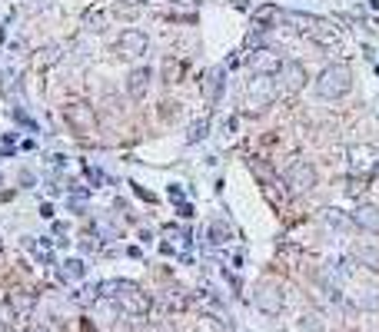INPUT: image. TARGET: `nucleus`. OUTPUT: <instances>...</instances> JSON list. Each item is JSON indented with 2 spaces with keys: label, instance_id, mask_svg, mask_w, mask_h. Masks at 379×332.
I'll return each mask as SVG.
<instances>
[{
  "label": "nucleus",
  "instance_id": "25",
  "mask_svg": "<svg viewBox=\"0 0 379 332\" xmlns=\"http://www.w3.org/2000/svg\"><path fill=\"white\" fill-rule=\"evenodd\" d=\"M13 326V306L11 303H0V332H7Z\"/></svg>",
  "mask_w": 379,
  "mask_h": 332
},
{
  "label": "nucleus",
  "instance_id": "1",
  "mask_svg": "<svg viewBox=\"0 0 379 332\" xmlns=\"http://www.w3.org/2000/svg\"><path fill=\"white\" fill-rule=\"evenodd\" d=\"M97 293L103 299H117V306H124V312H130V316H147L150 312V296L130 279H107L97 286Z\"/></svg>",
  "mask_w": 379,
  "mask_h": 332
},
{
  "label": "nucleus",
  "instance_id": "4",
  "mask_svg": "<svg viewBox=\"0 0 379 332\" xmlns=\"http://www.w3.org/2000/svg\"><path fill=\"white\" fill-rule=\"evenodd\" d=\"M63 116H67L70 130L80 133V137H93V133H97V113H93V106H90V103H84V100L67 103Z\"/></svg>",
  "mask_w": 379,
  "mask_h": 332
},
{
  "label": "nucleus",
  "instance_id": "7",
  "mask_svg": "<svg viewBox=\"0 0 379 332\" xmlns=\"http://www.w3.org/2000/svg\"><path fill=\"white\" fill-rule=\"evenodd\" d=\"M350 170H353V177L369 179L379 170L376 150L373 146H350Z\"/></svg>",
  "mask_w": 379,
  "mask_h": 332
},
{
  "label": "nucleus",
  "instance_id": "19",
  "mask_svg": "<svg viewBox=\"0 0 379 332\" xmlns=\"http://www.w3.org/2000/svg\"><path fill=\"white\" fill-rule=\"evenodd\" d=\"M277 17H283V13H279L277 7H270V4H266V7H260V11H256V17H253V24H256V27H266L270 20H277Z\"/></svg>",
  "mask_w": 379,
  "mask_h": 332
},
{
  "label": "nucleus",
  "instance_id": "26",
  "mask_svg": "<svg viewBox=\"0 0 379 332\" xmlns=\"http://www.w3.org/2000/svg\"><path fill=\"white\" fill-rule=\"evenodd\" d=\"M180 70H183V67H180L177 60H166V64H164V83H177Z\"/></svg>",
  "mask_w": 379,
  "mask_h": 332
},
{
  "label": "nucleus",
  "instance_id": "29",
  "mask_svg": "<svg viewBox=\"0 0 379 332\" xmlns=\"http://www.w3.org/2000/svg\"><path fill=\"white\" fill-rule=\"evenodd\" d=\"M51 0H34V11H40V7H47Z\"/></svg>",
  "mask_w": 379,
  "mask_h": 332
},
{
  "label": "nucleus",
  "instance_id": "5",
  "mask_svg": "<svg viewBox=\"0 0 379 332\" xmlns=\"http://www.w3.org/2000/svg\"><path fill=\"white\" fill-rule=\"evenodd\" d=\"M147 47H150V40H147L143 30H124L120 40L114 43V53L117 57H124V60H137V57L147 53Z\"/></svg>",
  "mask_w": 379,
  "mask_h": 332
},
{
  "label": "nucleus",
  "instance_id": "24",
  "mask_svg": "<svg viewBox=\"0 0 379 332\" xmlns=\"http://www.w3.org/2000/svg\"><path fill=\"white\" fill-rule=\"evenodd\" d=\"M67 203H70V209H74V213H84V206H87V193L74 190L70 196H67Z\"/></svg>",
  "mask_w": 379,
  "mask_h": 332
},
{
  "label": "nucleus",
  "instance_id": "11",
  "mask_svg": "<svg viewBox=\"0 0 379 332\" xmlns=\"http://www.w3.org/2000/svg\"><path fill=\"white\" fill-rule=\"evenodd\" d=\"M147 90H150V70H147V67H137V70L126 77V93H130L133 100H143Z\"/></svg>",
  "mask_w": 379,
  "mask_h": 332
},
{
  "label": "nucleus",
  "instance_id": "21",
  "mask_svg": "<svg viewBox=\"0 0 379 332\" xmlns=\"http://www.w3.org/2000/svg\"><path fill=\"white\" fill-rule=\"evenodd\" d=\"M84 24H87V30H103V24H107V13H103V11H87V13H84Z\"/></svg>",
  "mask_w": 379,
  "mask_h": 332
},
{
  "label": "nucleus",
  "instance_id": "2",
  "mask_svg": "<svg viewBox=\"0 0 379 332\" xmlns=\"http://www.w3.org/2000/svg\"><path fill=\"white\" fill-rule=\"evenodd\" d=\"M277 80L270 77V74H253L246 90H243V106H246V113H260L266 110L270 103L277 100Z\"/></svg>",
  "mask_w": 379,
  "mask_h": 332
},
{
  "label": "nucleus",
  "instance_id": "28",
  "mask_svg": "<svg viewBox=\"0 0 379 332\" xmlns=\"http://www.w3.org/2000/svg\"><path fill=\"white\" fill-rule=\"evenodd\" d=\"M57 60H60V47H47V50L40 53V64H44V67L57 64Z\"/></svg>",
  "mask_w": 379,
  "mask_h": 332
},
{
  "label": "nucleus",
  "instance_id": "22",
  "mask_svg": "<svg viewBox=\"0 0 379 332\" xmlns=\"http://www.w3.org/2000/svg\"><path fill=\"white\" fill-rule=\"evenodd\" d=\"M227 240H230V226H227V223H220V219H216L213 226H210V243L220 246V243H227Z\"/></svg>",
  "mask_w": 379,
  "mask_h": 332
},
{
  "label": "nucleus",
  "instance_id": "3",
  "mask_svg": "<svg viewBox=\"0 0 379 332\" xmlns=\"http://www.w3.org/2000/svg\"><path fill=\"white\" fill-rule=\"evenodd\" d=\"M353 87V74H350V67L346 64H333L326 67L319 80H316V97H323V100H340L346 97Z\"/></svg>",
  "mask_w": 379,
  "mask_h": 332
},
{
  "label": "nucleus",
  "instance_id": "16",
  "mask_svg": "<svg viewBox=\"0 0 379 332\" xmlns=\"http://www.w3.org/2000/svg\"><path fill=\"white\" fill-rule=\"evenodd\" d=\"M353 259L359 263V266H366V269H373V272H379V249H376V246H356Z\"/></svg>",
  "mask_w": 379,
  "mask_h": 332
},
{
  "label": "nucleus",
  "instance_id": "18",
  "mask_svg": "<svg viewBox=\"0 0 379 332\" xmlns=\"http://www.w3.org/2000/svg\"><path fill=\"white\" fill-rule=\"evenodd\" d=\"M197 332H230V329L223 326V319H216V316H210V312H203L200 322H197Z\"/></svg>",
  "mask_w": 379,
  "mask_h": 332
},
{
  "label": "nucleus",
  "instance_id": "9",
  "mask_svg": "<svg viewBox=\"0 0 379 332\" xmlns=\"http://www.w3.org/2000/svg\"><path fill=\"white\" fill-rule=\"evenodd\" d=\"M256 309L266 312V316H279L283 312V289H279L277 282H263L256 289Z\"/></svg>",
  "mask_w": 379,
  "mask_h": 332
},
{
  "label": "nucleus",
  "instance_id": "8",
  "mask_svg": "<svg viewBox=\"0 0 379 332\" xmlns=\"http://www.w3.org/2000/svg\"><path fill=\"white\" fill-rule=\"evenodd\" d=\"M303 83H306L303 64H296V60H283V67L277 70V87L286 90V93H300Z\"/></svg>",
  "mask_w": 379,
  "mask_h": 332
},
{
  "label": "nucleus",
  "instance_id": "30",
  "mask_svg": "<svg viewBox=\"0 0 379 332\" xmlns=\"http://www.w3.org/2000/svg\"><path fill=\"white\" fill-rule=\"evenodd\" d=\"M27 332H47V329H44V326H30V329H27Z\"/></svg>",
  "mask_w": 379,
  "mask_h": 332
},
{
  "label": "nucleus",
  "instance_id": "20",
  "mask_svg": "<svg viewBox=\"0 0 379 332\" xmlns=\"http://www.w3.org/2000/svg\"><path fill=\"white\" fill-rule=\"evenodd\" d=\"M206 133H210V120L203 116V120H197V123L190 127V137H187V140H190V143H200Z\"/></svg>",
  "mask_w": 379,
  "mask_h": 332
},
{
  "label": "nucleus",
  "instance_id": "6",
  "mask_svg": "<svg viewBox=\"0 0 379 332\" xmlns=\"http://www.w3.org/2000/svg\"><path fill=\"white\" fill-rule=\"evenodd\" d=\"M286 186L293 193H306L316 186V170L313 163H306V160H293L290 170H286Z\"/></svg>",
  "mask_w": 379,
  "mask_h": 332
},
{
  "label": "nucleus",
  "instance_id": "12",
  "mask_svg": "<svg viewBox=\"0 0 379 332\" xmlns=\"http://www.w3.org/2000/svg\"><path fill=\"white\" fill-rule=\"evenodd\" d=\"M310 37H313V40H319L323 47H333V43L340 40V30H336V27L329 24V20H319V17H316V20H313V27H310Z\"/></svg>",
  "mask_w": 379,
  "mask_h": 332
},
{
  "label": "nucleus",
  "instance_id": "27",
  "mask_svg": "<svg viewBox=\"0 0 379 332\" xmlns=\"http://www.w3.org/2000/svg\"><path fill=\"white\" fill-rule=\"evenodd\" d=\"M27 246L34 249V256H37V259L51 263V243H30V240H27Z\"/></svg>",
  "mask_w": 379,
  "mask_h": 332
},
{
  "label": "nucleus",
  "instance_id": "17",
  "mask_svg": "<svg viewBox=\"0 0 379 332\" xmlns=\"http://www.w3.org/2000/svg\"><path fill=\"white\" fill-rule=\"evenodd\" d=\"M323 219H326L329 226H336V230H353L356 226L353 216H346V213H340V209H323Z\"/></svg>",
  "mask_w": 379,
  "mask_h": 332
},
{
  "label": "nucleus",
  "instance_id": "23",
  "mask_svg": "<svg viewBox=\"0 0 379 332\" xmlns=\"http://www.w3.org/2000/svg\"><path fill=\"white\" fill-rule=\"evenodd\" d=\"M114 13L120 20H133V17H140V4H117Z\"/></svg>",
  "mask_w": 379,
  "mask_h": 332
},
{
  "label": "nucleus",
  "instance_id": "13",
  "mask_svg": "<svg viewBox=\"0 0 379 332\" xmlns=\"http://www.w3.org/2000/svg\"><path fill=\"white\" fill-rule=\"evenodd\" d=\"M353 223L359 226V230H366V233H379V209L376 206H359L353 213Z\"/></svg>",
  "mask_w": 379,
  "mask_h": 332
},
{
  "label": "nucleus",
  "instance_id": "10",
  "mask_svg": "<svg viewBox=\"0 0 379 332\" xmlns=\"http://www.w3.org/2000/svg\"><path fill=\"white\" fill-rule=\"evenodd\" d=\"M250 67H253V74H277L279 67H283V60H279V53L277 50H270V47H256V50L250 53Z\"/></svg>",
  "mask_w": 379,
  "mask_h": 332
},
{
  "label": "nucleus",
  "instance_id": "15",
  "mask_svg": "<svg viewBox=\"0 0 379 332\" xmlns=\"http://www.w3.org/2000/svg\"><path fill=\"white\" fill-rule=\"evenodd\" d=\"M84 272H87L84 259H63L60 269H57L60 282H80V279H84Z\"/></svg>",
  "mask_w": 379,
  "mask_h": 332
},
{
  "label": "nucleus",
  "instance_id": "14",
  "mask_svg": "<svg viewBox=\"0 0 379 332\" xmlns=\"http://www.w3.org/2000/svg\"><path fill=\"white\" fill-rule=\"evenodd\" d=\"M220 93H223V67L210 70V74H206V80H203V97H206L210 103L220 100Z\"/></svg>",
  "mask_w": 379,
  "mask_h": 332
}]
</instances>
